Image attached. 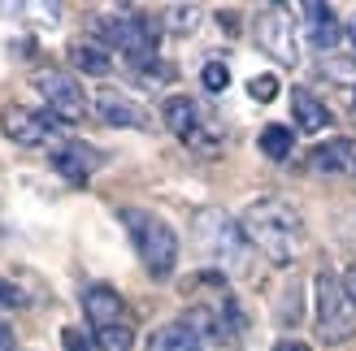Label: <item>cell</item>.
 Listing matches in <instances>:
<instances>
[{"mask_svg": "<svg viewBox=\"0 0 356 351\" xmlns=\"http://www.w3.org/2000/svg\"><path fill=\"white\" fill-rule=\"evenodd\" d=\"M243 239L261 248L274 265H291L296 252L305 248V217L282 200H257L243 213Z\"/></svg>", "mask_w": 356, "mask_h": 351, "instance_id": "cell-1", "label": "cell"}, {"mask_svg": "<svg viewBox=\"0 0 356 351\" xmlns=\"http://www.w3.org/2000/svg\"><path fill=\"white\" fill-rule=\"evenodd\" d=\"M122 225H127V234L135 243L139 260H144L148 277H156V282L170 277L174 265H178V234L156 213H148V208H122Z\"/></svg>", "mask_w": 356, "mask_h": 351, "instance_id": "cell-2", "label": "cell"}, {"mask_svg": "<svg viewBox=\"0 0 356 351\" xmlns=\"http://www.w3.org/2000/svg\"><path fill=\"white\" fill-rule=\"evenodd\" d=\"M96 31H100V40L118 48V52H127L131 61H148L152 52H156V22L144 13H135V9H113V13H100L96 17Z\"/></svg>", "mask_w": 356, "mask_h": 351, "instance_id": "cell-3", "label": "cell"}, {"mask_svg": "<svg viewBox=\"0 0 356 351\" xmlns=\"http://www.w3.org/2000/svg\"><path fill=\"white\" fill-rule=\"evenodd\" d=\"M191 230H195V248H200L209 260H218V265H239L243 260V225L230 221V213L222 208H200V213L191 217Z\"/></svg>", "mask_w": 356, "mask_h": 351, "instance_id": "cell-4", "label": "cell"}, {"mask_svg": "<svg viewBox=\"0 0 356 351\" xmlns=\"http://www.w3.org/2000/svg\"><path fill=\"white\" fill-rule=\"evenodd\" d=\"M317 334L330 347L356 334V304L334 273H317Z\"/></svg>", "mask_w": 356, "mask_h": 351, "instance_id": "cell-5", "label": "cell"}, {"mask_svg": "<svg viewBox=\"0 0 356 351\" xmlns=\"http://www.w3.org/2000/svg\"><path fill=\"white\" fill-rule=\"evenodd\" d=\"M257 44L265 48V57H274L278 65H296L300 61V35H296V22L287 9H261L257 13Z\"/></svg>", "mask_w": 356, "mask_h": 351, "instance_id": "cell-6", "label": "cell"}, {"mask_svg": "<svg viewBox=\"0 0 356 351\" xmlns=\"http://www.w3.org/2000/svg\"><path fill=\"white\" fill-rule=\"evenodd\" d=\"M35 92L48 100V109L57 121H79L87 113V100H83V87L65 74V69H40L35 74Z\"/></svg>", "mask_w": 356, "mask_h": 351, "instance_id": "cell-7", "label": "cell"}, {"mask_svg": "<svg viewBox=\"0 0 356 351\" xmlns=\"http://www.w3.org/2000/svg\"><path fill=\"white\" fill-rule=\"evenodd\" d=\"M0 126H5V135L13 139V144H22V148L48 144V139L61 130L52 113H35V109H26V104H9V109L0 113Z\"/></svg>", "mask_w": 356, "mask_h": 351, "instance_id": "cell-8", "label": "cell"}, {"mask_svg": "<svg viewBox=\"0 0 356 351\" xmlns=\"http://www.w3.org/2000/svg\"><path fill=\"white\" fill-rule=\"evenodd\" d=\"M96 113L109 121V126H131V130H148V109L144 104H135L127 92H118V87H100L96 92Z\"/></svg>", "mask_w": 356, "mask_h": 351, "instance_id": "cell-9", "label": "cell"}, {"mask_svg": "<svg viewBox=\"0 0 356 351\" xmlns=\"http://www.w3.org/2000/svg\"><path fill=\"white\" fill-rule=\"evenodd\" d=\"M83 312L92 329H109V325H127V304L113 286H87L83 291Z\"/></svg>", "mask_w": 356, "mask_h": 351, "instance_id": "cell-10", "label": "cell"}, {"mask_svg": "<svg viewBox=\"0 0 356 351\" xmlns=\"http://www.w3.org/2000/svg\"><path fill=\"white\" fill-rule=\"evenodd\" d=\"M300 17H305V35L313 40V48H334L339 44V17H334L330 5L309 0V5H300Z\"/></svg>", "mask_w": 356, "mask_h": 351, "instance_id": "cell-11", "label": "cell"}, {"mask_svg": "<svg viewBox=\"0 0 356 351\" xmlns=\"http://www.w3.org/2000/svg\"><path fill=\"white\" fill-rule=\"evenodd\" d=\"M100 165V152L96 148H87V144H65L52 152V169L65 173L70 182H87V173H92Z\"/></svg>", "mask_w": 356, "mask_h": 351, "instance_id": "cell-12", "label": "cell"}, {"mask_svg": "<svg viewBox=\"0 0 356 351\" xmlns=\"http://www.w3.org/2000/svg\"><path fill=\"white\" fill-rule=\"evenodd\" d=\"M161 121H165L178 139H191L195 130L204 126V121H200V109H195V100H187V96H170V100L161 104Z\"/></svg>", "mask_w": 356, "mask_h": 351, "instance_id": "cell-13", "label": "cell"}, {"mask_svg": "<svg viewBox=\"0 0 356 351\" xmlns=\"http://www.w3.org/2000/svg\"><path fill=\"white\" fill-rule=\"evenodd\" d=\"M291 113H296V121H300V130H305V135H317V130L330 126V109L313 92H300V87L291 92Z\"/></svg>", "mask_w": 356, "mask_h": 351, "instance_id": "cell-14", "label": "cell"}, {"mask_svg": "<svg viewBox=\"0 0 356 351\" xmlns=\"http://www.w3.org/2000/svg\"><path fill=\"white\" fill-rule=\"evenodd\" d=\"M148 351H204V347H200V334H195L187 321H174V325L156 329L152 343H148Z\"/></svg>", "mask_w": 356, "mask_h": 351, "instance_id": "cell-15", "label": "cell"}, {"mask_svg": "<svg viewBox=\"0 0 356 351\" xmlns=\"http://www.w3.org/2000/svg\"><path fill=\"white\" fill-rule=\"evenodd\" d=\"M65 52H70V61H74V69H83V74H109V69H113L109 48H100L92 40H74Z\"/></svg>", "mask_w": 356, "mask_h": 351, "instance_id": "cell-16", "label": "cell"}, {"mask_svg": "<svg viewBox=\"0 0 356 351\" xmlns=\"http://www.w3.org/2000/svg\"><path fill=\"white\" fill-rule=\"evenodd\" d=\"M313 165L326 169V173L356 169V148H352V139H330V144H322V148L313 152Z\"/></svg>", "mask_w": 356, "mask_h": 351, "instance_id": "cell-17", "label": "cell"}, {"mask_svg": "<svg viewBox=\"0 0 356 351\" xmlns=\"http://www.w3.org/2000/svg\"><path fill=\"white\" fill-rule=\"evenodd\" d=\"M261 152L270 156V161H287V156H291V130L278 126V121H274V126H265L261 130Z\"/></svg>", "mask_w": 356, "mask_h": 351, "instance_id": "cell-18", "label": "cell"}, {"mask_svg": "<svg viewBox=\"0 0 356 351\" xmlns=\"http://www.w3.org/2000/svg\"><path fill=\"white\" fill-rule=\"evenodd\" d=\"M96 347H100V351H131V347H135V329H131V325L96 329Z\"/></svg>", "mask_w": 356, "mask_h": 351, "instance_id": "cell-19", "label": "cell"}, {"mask_svg": "<svg viewBox=\"0 0 356 351\" xmlns=\"http://www.w3.org/2000/svg\"><path fill=\"white\" fill-rule=\"evenodd\" d=\"M200 83H204V92H226V87H230V69L222 61H209L200 69Z\"/></svg>", "mask_w": 356, "mask_h": 351, "instance_id": "cell-20", "label": "cell"}, {"mask_svg": "<svg viewBox=\"0 0 356 351\" xmlns=\"http://www.w3.org/2000/svg\"><path fill=\"white\" fill-rule=\"evenodd\" d=\"M248 96L261 100V104H270V100L278 96V78H274V74H257L252 83H248Z\"/></svg>", "mask_w": 356, "mask_h": 351, "instance_id": "cell-21", "label": "cell"}, {"mask_svg": "<svg viewBox=\"0 0 356 351\" xmlns=\"http://www.w3.org/2000/svg\"><path fill=\"white\" fill-rule=\"evenodd\" d=\"M165 13L174 17L170 26H174L178 35H191V31H195V17H200V13H195V5H174V9H165Z\"/></svg>", "mask_w": 356, "mask_h": 351, "instance_id": "cell-22", "label": "cell"}, {"mask_svg": "<svg viewBox=\"0 0 356 351\" xmlns=\"http://www.w3.org/2000/svg\"><path fill=\"white\" fill-rule=\"evenodd\" d=\"M61 347H65V351H96L92 339H87L83 329H74V325H65V329H61Z\"/></svg>", "mask_w": 356, "mask_h": 351, "instance_id": "cell-23", "label": "cell"}, {"mask_svg": "<svg viewBox=\"0 0 356 351\" xmlns=\"http://www.w3.org/2000/svg\"><path fill=\"white\" fill-rule=\"evenodd\" d=\"M13 304H22V291H17L13 282H5V277H0V308H13Z\"/></svg>", "mask_w": 356, "mask_h": 351, "instance_id": "cell-24", "label": "cell"}, {"mask_svg": "<svg viewBox=\"0 0 356 351\" xmlns=\"http://www.w3.org/2000/svg\"><path fill=\"white\" fill-rule=\"evenodd\" d=\"M274 351H313V347H305V343H296V339H278V343H274Z\"/></svg>", "mask_w": 356, "mask_h": 351, "instance_id": "cell-25", "label": "cell"}, {"mask_svg": "<svg viewBox=\"0 0 356 351\" xmlns=\"http://www.w3.org/2000/svg\"><path fill=\"white\" fill-rule=\"evenodd\" d=\"M0 351H13V329L0 325Z\"/></svg>", "mask_w": 356, "mask_h": 351, "instance_id": "cell-26", "label": "cell"}, {"mask_svg": "<svg viewBox=\"0 0 356 351\" xmlns=\"http://www.w3.org/2000/svg\"><path fill=\"white\" fill-rule=\"evenodd\" d=\"M343 286H348V295H352V304H356V265L348 269V277H343Z\"/></svg>", "mask_w": 356, "mask_h": 351, "instance_id": "cell-27", "label": "cell"}, {"mask_svg": "<svg viewBox=\"0 0 356 351\" xmlns=\"http://www.w3.org/2000/svg\"><path fill=\"white\" fill-rule=\"evenodd\" d=\"M348 40H352V48H356V17L348 22Z\"/></svg>", "mask_w": 356, "mask_h": 351, "instance_id": "cell-28", "label": "cell"}]
</instances>
